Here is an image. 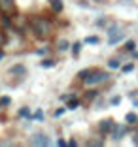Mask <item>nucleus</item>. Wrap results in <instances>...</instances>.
I'll return each mask as SVG.
<instances>
[{
  "instance_id": "1",
  "label": "nucleus",
  "mask_w": 138,
  "mask_h": 147,
  "mask_svg": "<svg viewBox=\"0 0 138 147\" xmlns=\"http://www.w3.org/2000/svg\"><path fill=\"white\" fill-rule=\"evenodd\" d=\"M30 30L34 32L36 38H48L51 34V23L46 17H34L30 19Z\"/></svg>"
},
{
  "instance_id": "2",
  "label": "nucleus",
  "mask_w": 138,
  "mask_h": 147,
  "mask_svg": "<svg viewBox=\"0 0 138 147\" xmlns=\"http://www.w3.org/2000/svg\"><path fill=\"white\" fill-rule=\"evenodd\" d=\"M108 81V74L106 72H91V76L89 78H85L83 79V83H85L87 87H97V85H100V83H106Z\"/></svg>"
},
{
  "instance_id": "3",
  "label": "nucleus",
  "mask_w": 138,
  "mask_h": 147,
  "mask_svg": "<svg viewBox=\"0 0 138 147\" xmlns=\"http://www.w3.org/2000/svg\"><path fill=\"white\" fill-rule=\"evenodd\" d=\"M125 134H127V126H125V125H117V123H114L112 130H110V136H112L114 140H121Z\"/></svg>"
},
{
  "instance_id": "4",
  "label": "nucleus",
  "mask_w": 138,
  "mask_h": 147,
  "mask_svg": "<svg viewBox=\"0 0 138 147\" xmlns=\"http://www.w3.org/2000/svg\"><path fill=\"white\" fill-rule=\"evenodd\" d=\"M0 13H4V15L15 13V2L13 0H0Z\"/></svg>"
},
{
  "instance_id": "5",
  "label": "nucleus",
  "mask_w": 138,
  "mask_h": 147,
  "mask_svg": "<svg viewBox=\"0 0 138 147\" xmlns=\"http://www.w3.org/2000/svg\"><path fill=\"white\" fill-rule=\"evenodd\" d=\"M30 143H32V145H44V147H46V145H49L51 142H49V138H48L46 134H42V132H38V134H34V136H32V140H30Z\"/></svg>"
},
{
  "instance_id": "6",
  "label": "nucleus",
  "mask_w": 138,
  "mask_h": 147,
  "mask_svg": "<svg viewBox=\"0 0 138 147\" xmlns=\"http://www.w3.org/2000/svg\"><path fill=\"white\" fill-rule=\"evenodd\" d=\"M112 126H114V121H112V119H104V121H100V123H99L100 134H110Z\"/></svg>"
},
{
  "instance_id": "7",
  "label": "nucleus",
  "mask_w": 138,
  "mask_h": 147,
  "mask_svg": "<svg viewBox=\"0 0 138 147\" xmlns=\"http://www.w3.org/2000/svg\"><path fill=\"white\" fill-rule=\"evenodd\" d=\"M10 74H12V76H19V78H23V76L27 74V68L23 64H15V66L10 68Z\"/></svg>"
},
{
  "instance_id": "8",
  "label": "nucleus",
  "mask_w": 138,
  "mask_h": 147,
  "mask_svg": "<svg viewBox=\"0 0 138 147\" xmlns=\"http://www.w3.org/2000/svg\"><path fill=\"white\" fill-rule=\"evenodd\" d=\"M123 38H125V30H121L119 34H116V36H112V38H108V45H116V43H119Z\"/></svg>"
},
{
  "instance_id": "9",
  "label": "nucleus",
  "mask_w": 138,
  "mask_h": 147,
  "mask_svg": "<svg viewBox=\"0 0 138 147\" xmlns=\"http://www.w3.org/2000/svg\"><path fill=\"white\" fill-rule=\"evenodd\" d=\"M125 123H127V125H136V123H138V115L134 111H129L125 115Z\"/></svg>"
},
{
  "instance_id": "10",
  "label": "nucleus",
  "mask_w": 138,
  "mask_h": 147,
  "mask_svg": "<svg viewBox=\"0 0 138 147\" xmlns=\"http://www.w3.org/2000/svg\"><path fill=\"white\" fill-rule=\"evenodd\" d=\"M78 108H80V100L76 98V96L70 98L68 102H66V109H72V111H74V109H78Z\"/></svg>"
},
{
  "instance_id": "11",
  "label": "nucleus",
  "mask_w": 138,
  "mask_h": 147,
  "mask_svg": "<svg viewBox=\"0 0 138 147\" xmlns=\"http://www.w3.org/2000/svg\"><path fill=\"white\" fill-rule=\"evenodd\" d=\"M63 8H65V6H63V0H51V9L55 13L63 11Z\"/></svg>"
},
{
  "instance_id": "12",
  "label": "nucleus",
  "mask_w": 138,
  "mask_h": 147,
  "mask_svg": "<svg viewBox=\"0 0 138 147\" xmlns=\"http://www.w3.org/2000/svg\"><path fill=\"white\" fill-rule=\"evenodd\" d=\"M68 47H70V42H68V40H65V38L59 40V43H57V49H59V51H66Z\"/></svg>"
},
{
  "instance_id": "13",
  "label": "nucleus",
  "mask_w": 138,
  "mask_h": 147,
  "mask_svg": "<svg viewBox=\"0 0 138 147\" xmlns=\"http://www.w3.org/2000/svg\"><path fill=\"white\" fill-rule=\"evenodd\" d=\"M55 64H57V62L53 61V59H44V61L40 62V66H42V68H55Z\"/></svg>"
},
{
  "instance_id": "14",
  "label": "nucleus",
  "mask_w": 138,
  "mask_h": 147,
  "mask_svg": "<svg viewBox=\"0 0 138 147\" xmlns=\"http://www.w3.org/2000/svg\"><path fill=\"white\" fill-rule=\"evenodd\" d=\"M108 68L110 70H117V68H121V62L117 61V59H110L108 61Z\"/></svg>"
},
{
  "instance_id": "15",
  "label": "nucleus",
  "mask_w": 138,
  "mask_h": 147,
  "mask_svg": "<svg viewBox=\"0 0 138 147\" xmlns=\"http://www.w3.org/2000/svg\"><path fill=\"white\" fill-rule=\"evenodd\" d=\"M83 42H85V43H91V45H99L100 40H99V36H87Z\"/></svg>"
},
{
  "instance_id": "16",
  "label": "nucleus",
  "mask_w": 138,
  "mask_h": 147,
  "mask_svg": "<svg viewBox=\"0 0 138 147\" xmlns=\"http://www.w3.org/2000/svg\"><path fill=\"white\" fill-rule=\"evenodd\" d=\"M70 47H72V55H74V57H78L80 51H82V42H76L74 45H70Z\"/></svg>"
},
{
  "instance_id": "17",
  "label": "nucleus",
  "mask_w": 138,
  "mask_h": 147,
  "mask_svg": "<svg viewBox=\"0 0 138 147\" xmlns=\"http://www.w3.org/2000/svg\"><path fill=\"white\" fill-rule=\"evenodd\" d=\"M12 104V98L10 96H0V108H8Z\"/></svg>"
},
{
  "instance_id": "18",
  "label": "nucleus",
  "mask_w": 138,
  "mask_h": 147,
  "mask_svg": "<svg viewBox=\"0 0 138 147\" xmlns=\"http://www.w3.org/2000/svg\"><path fill=\"white\" fill-rule=\"evenodd\" d=\"M19 117H23V119H30V117H32V115H30V109L29 108H21V109H19Z\"/></svg>"
},
{
  "instance_id": "19",
  "label": "nucleus",
  "mask_w": 138,
  "mask_h": 147,
  "mask_svg": "<svg viewBox=\"0 0 138 147\" xmlns=\"http://www.w3.org/2000/svg\"><path fill=\"white\" fill-rule=\"evenodd\" d=\"M133 70H134V64H133V62H129V64H123V66H121V72H123V74H131Z\"/></svg>"
},
{
  "instance_id": "20",
  "label": "nucleus",
  "mask_w": 138,
  "mask_h": 147,
  "mask_svg": "<svg viewBox=\"0 0 138 147\" xmlns=\"http://www.w3.org/2000/svg\"><path fill=\"white\" fill-rule=\"evenodd\" d=\"M91 72H93V70H91V68H87V70H82V72L78 74V78H80V79H82V81H83V79H85V78H89V76H91Z\"/></svg>"
},
{
  "instance_id": "21",
  "label": "nucleus",
  "mask_w": 138,
  "mask_h": 147,
  "mask_svg": "<svg viewBox=\"0 0 138 147\" xmlns=\"http://www.w3.org/2000/svg\"><path fill=\"white\" fill-rule=\"evenodd\" d=\"M134 49H136V43L133 42V40H129V42L125 43V51H129V53H133Z\"/></svg>"
},
{
  "instance_id": "22",
  "label": "nucleus",
  "mask_w": 138,
  "mask_h": 147,
  "mask_svg": "<svg viewBox=\"0 0 138 147\" xmlns=\"http://www.w3.org/2000/svg\"><path fill=\"white\" fill-rule=\"evenodd\" d=\"M32 117H34L36 121H44V111H42V109H36V113Z\"/></svg>"
},
{
  "instance_id": "23",
  "label": "nucleus",
  "mask_w": 138,
  "mask_h": 147,
  "mask_svg": "<svg viewBox=\"0 0 138 147\" xmlns=\"http://www.w3.org/2000/svg\"><path fill=\"white\" fill-rule=\"evenodd\" d=\"M119 102H121V96H114V98L110 100V104H112V106H119Z\"/></svg>"
},
{
  "instance_id": "24",
  "label": "nucleus",
  "mask_w": 138,
  "mask_h": 147,
  "mask_svg": "<svg viewBox=\"0 0 138 147\" xmlns=\"http://www.w3.org/2000/svg\"><path fill=\"white\" fill-rule=\"evenodd\" d=\"M106 23H108V19H106V17H100L99 21H97V26H104Z\"/></svg>"
},
{
  "instance_id": "25",
  "label": "nucleus",
  "mask_w": 138,
  "mask_h": 147,
  "mask_svg": "<svg viewBox=\"0 0 138 147\" xmlns=\"http://www.w3.org/2000/svg\"><path fill=\"white\" fill-rule=\"evenodd\" d=\"M65 111H66V108H59V109H55V117H61Z\"/></svg>"
},
{
  "instance_id": "26",
  "label": "nucleus",
  "mask_w": 138,
  "mask_h": 147,
  "mask_svg": "<svg viewBox=\"0 0 138 147\" xmlns=\"http://www.w3.org/2000/svg\"><path fill=\"white\" fill-rule=\"evenodd\" d=\"M70 98H74V94H63V96H61V100H63V102H68Z\"/></svg>"
},
{
  "instance_id": "27",
  "label": "nucleus",
  "mask_w": 138,
  "mask_h": 147,
  "mask_svg": "<svg viewBox=\"0 0 138 147\" xmlns=\"http://www.w3.org/2000/svg\"><path fill=\"white\" fill-rule=\"evenodd\" d=\"M87 145H102V142H100V140H97V142H95V140H91Z\"/></svg>"
},
{
  "instance_id": "28",
  "label": "nucleus",
  "mask_w": 138,
  "mask_h": 147,
  "mask_svg": "<svg viewBox=\"0 0 138 147\" xmlns=\"http://www.w3.org/2000/svg\"><path fill=\"white\" fill-rule=\"evenodd\" d=\"M95 96H99V92H97V91H89V94H87V98H95Z\"/></svg>"
},
{
  "instance_id": "29",
  "label": "nucleus",
  "mask_w": 138,
  "mask_h": 147,
  "mask_svg": "<svg viewBox=\"0 0 138 147\" xmlns=\"http://www.w3.org/2000/svg\"><path fill=\"white\" fill-rule=\"evenodd\" d=\"M46 53H48V49L44 47V49H38V51H36V55H40V57H42V55H46Z\"/></svg>"
},
{
  "instance_id": "30",
  "label": "nucleus",
  "mask_w": 138,
  "mask_h": 147,
  "mask_svg": "<svg viewBox=\"0 0 138 147\" xmlns=\"http://www.w3.org/2000/svg\"><path fill=\"white\" fill-rule=\"evenodd\" d=\"M57 145H59V147H65L66 142H65V140H59V142H57Z\"/></svg>"
},
{
  "instance_id": "31",
  "label": "nucleus",
  "mask_w": 138,
  "mask_h": 147,
  "mask_svg": "<svg viewBox=\"0 0 138 147\" xmlns=\"http://www.w3.org/2000/svg\"><path fill=\"white\" fill-rule=\"evenodd\" d=\"M133 143H134V145H138V134H134V138H133Z\"/></svg>"
},
{
  "instance_id": "32",
  "label": "nucleus",
  "mask_w": 138,
  "mask_h": 147,
  "mask_svg": "<svg viewBox=\"0 0 138 147\" xmlns=\"http://www.w3.org/2000/svg\"><path fill=\"white\" fill-rule=\"evenodd\" d=\"M4 43V36H2V32H0V45Z\"/></svg>"
},
{
  "instance_id": "33",
  "label": "nucleus",
  "mask_w": 138,
  "mask_h": 147,
  "mask_svg": "<svg viewBox=\"0 0 138 147\" xmlns=\"http://www.w3.org/2000/svg\"><path fill=\"white\" fill-rule=\"evenodd\" d=\"M2 59H4V51H2V49H0V61H2Z\"/></svg>"
},
{
  "instance_id": "34",
  "label": "nucleus",
  "mask_w": 138,
  "mask_h": 147,
  "mask_svg": "<svg viewBox=\"0 0 138 147\" xmlns=\"http://www.w3.org/2000/svg\"><path fill=\"white\" fill-rule=\"evenodd\" d=\"M97 2H104V0H97Z\"/></svg>"
}]
</instances>
